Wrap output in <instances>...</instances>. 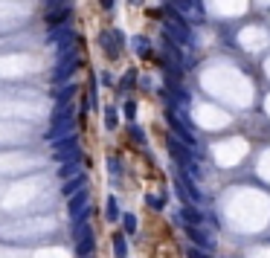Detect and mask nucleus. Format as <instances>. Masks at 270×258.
Here are the masks:
<instances>
[{
    "label": "nucleus",
    "instance_id": "f257e3e1",
    "mask_svg": "<svg viewBox=\"0 0 270 258\" xmlns=\"http://www.w3.org/2000/svg\"><path fill=\"white\" fill-rule=\"evenodd\" d=\"M163 32H166V38H171L174 44H189V29H186V18H183L177 9L166 12V18H163Z\"/></svg>",
    "mask_w": 270,
    "mask_h": 258
},
{
    "label": "nucleus",
    "instance_id": "f03ea898",
    "mask_svg": "<svg viewBox=\"0 0 270 258\" xmlns=\"http://www.w3.org/2000/svg\"><path fill=\"white\" fill-rule=\"evenodd\" d=\"M50 44H55L58 55L70 53L79 46V35L70 29V24H64V27H50Z\"/></svg>",
    "mask_w": 270,
    "mask_h": 258
},
{
    "label": "nucleus",
    "instance_id": "7ed1b4c3",
    "mask_svg": "<svg viewBox=\"0 0 270 258\" xmlns=\"http://www.w3.org/2000/svg\"><path fill=\"white\" fill-rule=\"evenodd\" d=\"M50 145H53V160H58V162L84 157V154H81V148H79V136H76V134L64 136V139H55V143H50Z\"/></svg>",
    "mask_w": 270,
    "mask_h": 258
},
{
    "label": "nucleus",
    "instance_id": "20e7f679",
    "mask_svg": "<svg viewBox=\"0 0 270 258\" xmlns=\"http://www.w3.org/2000/svg\"><path fill=\"white\" fill-rule=\"evenodd\" d=\"M81 67V55H79V46L76 50H70V53H64L61 55V61L55 64V70H53V81H67L73 76V73Z\"/></svg>",
    "mask_w": 270,
    "mask_h": 258
},
{
    "label": "nucleus",
    "instance_id": "39448f33",
    "mask_svg": "<svg viewBox=\"0 0 270 258\" xmlns=\"http://www.w3.org/2000/svg\"><path fill=\"white\" fill-rule=\"evenodd\" d=\"M166 145H169V151L174 154V162H177L180 169L186 171V174H192V177H198V166H195V157H192V154L186 151V148H183V145H180L174 136H169V139H166Z\"/></svg>",
    "mask_w": 270,
    "mask_h": 258
},
{
    "label": "nucleus",
    "instance_id": "423d86ee",
    "mask_svg": "<svg viewBox=\"0 0 270 258\" xmlns=\"http://www.w3.org/2000/svg\"><path fill=\"white\" fill-rule=\"evenodd\" d=\"M67 209H70V218L73 221H90V195L87 189H81V192H76V195L70 197V203H67Z\"/></svg>",
    "mask_w": 270,
    "mask_h": 258
},
{
    "label": "nucleus",
    "instance_id": "0eeeda50",
    "mask_svg": "<svg viewBox=\"0 0 270 258\" xmlns=\"http://www.w3.org/2000/svg\"><path fill=\"white\" fill-rule=\"evenodd\" d=\"M166 122H169V128H171V131H174V134L180 136V139H183V143L189 145L192 151L198 148V139H195V134H192V128H186V125L180 122L177 116H174V110H171V107L166 110Z\"/></svg>",
    "mask_w": 270,
    "mask_h": 258
},
{
    "label": "nucleus",
    "instance_id": "6e6552de",
    "mask_svg": "<svg viewBox=\"0 0 270 258\" xmlns=\"http://www.w3.org/2000/svg\"><path fill=\"white\" fill-rule=\"evenodd\" d=\"M122 41H125V35H122L119 29H114V32H102L99 35V46L105 50L108 58H119V53H122Z\"/></svg>",
    "mask_w": 270,
    "mask_h": 258
},
{
    "label": "nucleus",
    "instance_id": "1a4fd4ad",
    "mask_svg": "<svg viewBox=\"0 0 270 258\" xmlns=\"http://www.w3.org/2000/svg\"><path fill=\"white\" fill-rule=\"evenodd\" d=\"M174 186H177L180 197H183V203H200V192H198V186L189 180V174H186V171H183V174H177Z\"/></svg>",
    "mask_w": 270,
    "mask_h": 258
},
{
    "label": "nucleus",
    "instance_id": "9d476101",
    "mask_svg": "<svg viewBox=\"0 0 270 258\" xmlns=\"http://www.w3.org/2000/svg\"><path fill=\"white\" fill-rule=\"evenodd\" d=\"M73 18V6H55V9H47L44 20L50 27H64V24H70Z\"/></svg>",
    "mask_w": 270,
    "mask_h": 258
},
{
    "label": "nucleus",
    "instance_id": "9b49d317",
    "mask_svg": "<svg viewBox=\"0 0 270 258\" xmlns=\"http://www.w3.org/2000/svg\"><path fill=\"white\" fill-rule=\"evenodd\" d=\"M186 235H189L195 244H200L204 249H212L215 247V241H212V235H207V232L200 229V223H186Z\"/></svg>",
    "mask_w": 270,
    "mask_h": 258
},
{
    "label": "nucleus",
    "instance_id": "f8f14e48",
    "mask_svg": "<svg viewBox=\"0 0 270 258\" xmlns=\"http://www.w3.org/2000/svg\"><path fill=\"white\" fill-rule=\"evenodd\" d=\"M53 125H64V122H76V105H55V113L50 119Z\"/></svg>",
    "mask_w": 270,
    "mask_h": 258
},
{
    "label": "nucleus",
    "instance_id": "ddd939ff",
    "mask_svg": "<svg viewBox=\"0 0 270 258\" xmlns=\"http://www.w3.org/2000/svg\"><path fill=\"white\" fill-rule=\"evenodd\" d=\"M81 162H87V160H84V157H79V160L61 162V169H58V177H61V180H70V177H76V174H81Z\"/></svg>",
    "mask_w": 270,
    "mask_h": 258
},
{
    "label": "nucleus",
    "instance_id": "4468645a",
    "mask_svg": "<svg viewBox=\"0 0 270 258\" xmlns=\"http://www.w3.org/2000/svg\"><path fill=\"white\" fill-rule=\"evenodd\" d=\"M93 249H96V238H93V232L76 241V255H79V258H90V255H93Z\"/></svg>",
    "mask_w": 270,
    "mask_h": 258
},
{
    "label": "nucleus",
    "instance_id": "2eb2a0df",
    "mask_svg": "<svg viewBox=\"0 0 270 258\" xmlns=\"http://www.w3.org/2000/svg\"><path fill=\"white\" fill-rule=\"evenodd\" d=\"M84 186H87V177H84V174H76V177H70V180L61 186V195H64V197H73L76 192H81Z\"/></svg>",
    "mask_w": 270,
    "mask_h": 258
},
{
    "label": "nucleus",
    "instance_id": "dca6fc26",
    "mask_svg": "<svg viewBox=\"0 0 270 258\" xmlns=\"http://www.w3.org/2000/svg\"><path fill=\"white\" fill-rule=\"evenodd\" d=\"M76 84H64V87H55L53 90V99H55V105H70V99L76 96Z\"/></svg>",
    "mask_w": 270,
    "mask_h": 258
},
{
    "label": "nucleus",
    "instance_id": "f3484780",
    "mask_svg": "<svg viewBox=\"0 0 270 258\" xmlns=\"http://www.w3.org/2000/svg\"><path fill=\"white\" fill-rule=\"evenodd\" d=\"M105 218H108L110 223L122 221V212H119V200L117 197H108V203H105Z\"/></svg>",
    "mask_w": 270,
    "mask_h": 258
},
{
    "label": "nucleus",
    "instance_id": "a211bd4d",
    "mask_svg": "<svg viewBox=\"0 0 270 258\" xmlns=\"http://www.w3.org/2000/svg\"><path fill=\"white\" fill-rule=\"evenodd\" d=\"M180 218H183L186 223H200V221H204V215H200V212H198V209H195L192 203H186V206H183V212H180Z\"/></svg>",
    "mask_w": 270,
    "mask_h": 258
},
{
    "label": "nucleus",
    "instance_id": "6ab92c4d",
    "mask_svg": "<svg viewBox=\"0 0 270 258\" xmlns=\"http://www.w3.org/2000/svg\"><path fill=\"white\" fill-rule=\"evenodd\" d=\"M114 255H117V258H125L128 255V241H125V235H122V232H117V235H114Z\"/></svg>",
    "mask_w": 270,
    "mask_h": 258
},
{
    "label": "nucleus",
    "instance_id": "aec40b11",
    "mask_svg": "<svg viewBox=\"0 0 270 258\" xmlns=\"http://www.w3.org/2000/svg\"><path fill=\"white\" fill-rule=\"evenodd\" d=\"M117 125H119L117 107H105V128H108V131H117Z\"/></svg>",
    "mask_w": 270,
    "mask_h": 258
},
{
    "label": "nucleus",
    "instance_id": "412c9836",
    "mask_svg": "<svg viewBox=\"0 0 270 258\" xmlns=\"http://www.w3.org/2000/svg\"><path fill=\"white\" fill-rule=\"evenodd\" d=\"M134 50L140 58H148L151 55V44H148V38H134Z\"/></svg>",
    "mask_w": 270,
    "mask_h": 258
},
{
    "label": "nucleus",
    "instance_id": "4be33fe9",
    "mask_svg": "<svg viewBox=\"0 0 270 258\" xmlns=\"http://www.w3.org/2000/svg\"><path fill=\"white\" fill-rule=\"evenodd\" d=\"M84 235H90V221H73V238L79 241Z\"/></svg>",
    "mask_w": 270,
    "mask_h": 258
},
{
    "label": "nucleus",
    "instance_id": "5701e85b",
    "mask_svg": "<svg viewBox=\"0 0 270 258\" xmlns=\"http://www.w3.org/2000/svg\"><path fill=\"white\" fill-rule=\"evenodd\" d=\"M122 226H125L128 235H134V232H137V215L125 212V215H122Z\"/></svg>",
    "mask_w": 270,
    "mask_h": 258
},
{
    "label": "nucleus",
    "instance_id": "b1692460",
    "mask_svg": "<svg viewBox=\"0 0 270 258\" xmlns=\"http://www.w3.org/2000/svg\"><path fill=\"white\" fill-rule=\"evenodd\" d=\"M137 84V70H128L125 76H122V81H119V87L122 90H131Z\"/></svg>",
    "mask_w": 270,
    "mask_h": 258
},
{
    "label": "nucleus",
    "instance_id": "393cba45",
    "mask_svg": "<svg viewBox=\"0 0 270 258\" xmlns=\"http://www.w3.org/2000/svg\"><path fill=\"white\" fill-rule=\"evenodd\" d=\"M128 134H131V139H134V143H140V145L145 143V134H143V128H137V125H131V128H128Z\"/></svg>",
    "mask_w": 270,
    "mask_h": 258
},
{
    "label": "nucleus",
    "instance_id": "a878e982",
    "mask_svg": "<svg viewBox=\"0 0 270 258\" xmlns=\"http://www.w3.org/2000/svg\"><path fill=\"white\" fill-rule=\"evenodd\" d=\"M186 258H212V255H209L207 249H198V247H189V249H186Z\"/></svg>",
    "mask_w": 270,
    "mask_h": 258
},
{
    "label": "nucleus",
    "instance_id": "bb28decb",
    "mask_svg": "<svg viewBox=\"0 0 270 258\" xmlns=\"http://www.w3.org/2000/svg\"><path fill=\"white\" fill-rule=\"evenodd\" d=\"M145 203L151 206V209H157V212H160V209H163V197H157V195H145Z\"/></svg>",
    "mask_w": 270,
    "mask_h": 258
},
{
    "label": "nucleus",
    "instance_id": "cd10ccee",
    "mask_svg": "<svg viewBox=\"0 0 270 258\" xmlns=\"http://www.w3.org/2000/svg\"><path fill=\"white\" fill-rule=\"evenodd\" d=\"M108 169H110V174H114V177H119V171H122V169H119V160H117V157H108Z\"/></svg>",
    "mask_w": 270,
    "mask_h": 258
},
{
    "label": "nucleus",
    "instance_id": "c85d7f7f",
    "mask_svg": "<svg viewBox=\"0 0 270 258\" xmlns=\"http://www.w3.org/2000/svg\"><path fill=\"white\" fill-rule=\"evenodd\" d=\"M134 116H137V105H134V102H125V119L134 122Z\"/></svg>",
    "mask_w": 270,
    "mask_h": 258
},
{
    "label": "nucleus",
    "instance_id": "c756f323",
    "mask_svg": "<svg viewBox=\"0 0 270 258\" xmlns=\"http://www.w3.org/2000/svg\"><path fill=\"white\" fill-rule=\"evenodd\" d=\"M47 9H55V6H70V0H44Z\"/></svg>",
    "mask_w": 270,
    "mask_h": 258
},
{
    "label": "nucleus",
    "instance_id": "7c9ffc66",
    "mask_svg": "<svg viewBox=\"0 0 270 258\" xmlns=\"http://www.w3.org/2000/svg\"><path fill=\"white\" fill-rule=\"evenodd\" d=\"M102 84H108V87L114 84V79H110V73H102Z\"/></svg>",
    "mask_w": 270,
    "mask_h": 258
},
{
    "label": "nucleus",
    "instance_id": "2f4dec72",
    "mask_svg": "<svg viewBox=\"0 0 270 258\" xmlns=\"http://www.w3.org/2000/svg\"><path fill=\"white\" fill-rule=\"evenodd\" d=\"M102 3V9H114V0H99Z\"/></svg>",
    "mask_w": 270,
    "mask_h": 258
},
{
    "label": "nucleus",
    "instance_id": "473e14b6",
    "mask_svg": "<svg viewBox=\"0 0 270 258\" xmlns=\"http://www.w3.org/2000/svg\"><path fill=\"white\" fill-rule=\"evenodd\" d=\"M131 3H140V0H131Z\"/></svg>",
    "mask_w": 270,
    "mask_h": 258
}]
</instances>
